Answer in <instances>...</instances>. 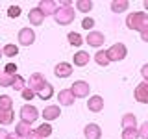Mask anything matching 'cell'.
Listing matches in <instances>:
<instances>
[{
	"label": "cell",
	"instance_id": "74e56055",
	"mask_svg": "<svg viewBox=\"0 0 148 139\" xmlns=\"http://www.w3.org/2000/svg\"><path fill=\"white\" fill-rule=\"evenodd\" d=\"M26 139H43V137H41L39 133L35 132V130H32V132H30V133H28V136H26Z\"/></svg>",
	"mask_w": 148,
	"mask_h": 139
},
{
	"label": "cell",
	"instance_id": "8fae6325",
	"mask_svg": "<svg viewBox=\"0 0 148 139\" xmlns=\"http://www.w3.org/2000/svg\"><path fill=\"white\" fill-rule=\"evenodd\" d=\"M87 108H89V111H92V113H98V111L104 109V98H102L100 95L89 96V100H87Z\"/></svg>",
	"mask_w": 148,
	"mask_h": 139
},
{
	"label": "cell",
	"instance_id": "8d00e7d4",
	"mask_svg": "<svg viewBox=\"0 0 148 139\" xmlns=\"http://www.w3.org/2000/svg\"><path fill=\"white\" fill-rule=\"evenodd\" d=\"M141 74H143V78H145V82H148V63H145L141 67Z\"/></svg>",
	"mask_w": 148,
	"mask_h": 139
},
{
	"label": "cell",
	"instance_id": "ffe728a7",
	"mask_svg": "<svg viewBox=\"0 0 148 139\" xmlns=\"http://www.w3.org/2000/svg\"><path fill=\"white\" fill-rule=\"evenodd\" d=\"M95 61L100 65V67H108L111 63L109 58H108V50H98V52L95 54Z\"/></svg>",
	"mask_w": 148,
	"mask_h": 139
},
{
	"label": "cell",
	"instance_id": "30bf717a",
	"mask_svg": "<svg viewBox=\"0 0 148 139\" xmlns=\"http://www.w3.org/2000/svg\"><path fill=\"white\" fill-rule=\"evenodd\" d=\"M104 41H106L104 34H102V32H95V30L89 32V34H87V37H85V43L89 45V46H96V48L104 45Z\"/></svg>",
	"mask_w": 148,
	"mask_h": 139
},
{
	"label": "cell",
	"instance_id": "f1b7e54d",
	"mask_svg": "<svg viewBox=\"0 0 148 139\" xmlns=\"http://www.w3.org/2000/svg\"><path fill=\"white\" fill-rule=\"evenodd\" d=\"M35 132L39 133V136L43 137V139H45V137L52 136V126H50V124H46V122H45V124H41L39 128H35Z\"/></svg>",
	"mask_w": 148,
	"mask_h": 139
},
{
	"label": "cell",
	"instance_id": "5b68a950",
	"mask_svg": "<svg viewBox=\"0 0 148 139\" xmlns=\"http://www.w3.org/2000/svg\"><path fill=\"white\" fill-rule=\"evenodd\" d=\"M71 91H72L74 98H85V96H89L91 85H89L87 82H83V80H78V82H74V83H72Z\"/></svg>",
	"mask_w": 148,
	"mask_h": 139
},
{
	"label": "cell",
	"instance_id": "f35d334b",
	"mask_svg": "<svg viewBox=\"0 0 148 139\" xmlns=\"http://www.w3.org/2000/svg\"><path fill=\"white\" fill-rule=\"evenodd\" d=\"M141 39L145 41V43H148V28H146L145 32H141Z\"/></svg>",
	"mask_w": 148,
	"mask_h": 139
},
{
	"label": "cell",
	"instance_id": "cb8c5ba5",
	"mask_svg": "<svg viewBox=\"0 0 148 139\" xmlns=\"http://www.w3.org/2000/svg\"><path fill=\"white\" fill-rule=\"evenodd\" d=\"M0 109L4 111H13V100L8 95H0Z\"/></svg>",
	"mask_w": 148,
	"mask_h": 139
},
{
	"label": "cell",
	"instance_id": "7c38bea8",
	"mask_svg": "<svg viewBox=\"0 0 148 139\" xmlns=\"http://www.w3.org/2000/svg\"><path fill=\"white\" fill-rule=\"evenodd\" d=\"M54 74L58 78H69L72 74V65L71 63H65V61H61V63H58L54 67Z\"/></svg>",
	"mask_w": 148,
	"mask_h": 139
},
{
	"label": "cell",
	"instance_id": "484cf974",
	"mask_svg": "<svg viewBox=\"0 0 148 139\" xmlns=\"http://www.w3.org/2000/svg\"><path fill=\"white\" fill-rule=\"evenodd\" d=\"M2 54L6 56V58H15V56L18 54V46L9 43V45H6V46L2 48Z\"/></svg>",
	"mask_w": 148,
	"mask_h": 139
},
{
	"label": "cell",
	"instance_id": "d6a6232c",
	"mask_svg": "<svg viewBox=\"0 0 148 139\" xmlns=\"http://www.w3.org/2000/svg\"><path fill=\"white\" fill-rule=\"evenodd\" d=\"M21 95H22V98H24V100H32V98H34V96H35V93H34V91L30 89V87L26 85L24 89L21 91Z\"/></svg>",
	"mask_w": 148,
	"mask_h": 139
},
{
	"label": "cell",
	"instance_id": "d590c367",
	"mask_svg": "<svg viewBox=\"0 0 148 139\" xmlns=\"http://www.w3.org/2000/svg\"><path fill=\"white\" fill-rule=\"evenodd\" d=\"M15 71H17V65L15 63H8L6 67H4V72L11 74V76H15Z\"/></svg>",
	"mask_w": 148,
	"mask_h": 139
},
{
	"label": "cell",
	"instance_id": "9a60e30c",
	"mask_svg": "<svg viewBox=\"0 0 148 139\" xmlns=\"http://www.w3.org/2000/svg\"><path fill=\"white\" fill-rule=\"evenodd\" d=\"M58 100H59V106H72L74 104V95L71 89H61L58 95Z\"/></svg>",
	"mask_w": 148,
	"mask_h": 139
},
{
	"label": "cell",
	"instance_id": "e0dca14e",
	"mask_svg": "<svg viewBox=\"0 0 148 139\" xmlns=\"http://www.w3.org/2000/svg\"><path fill=\"white\" fill-rule=\"evenodd\" d=\"M120 124H122L124 130H132V128H137V119L133 113H126L122 117V120H120Z\"/></svg>",
	"mask_w": 148,
	"mask_h": 139
},
{
	"label": "cell",
	"instance_id": "d4e9b609",
	"mask_svg": "<svg viewBox=\"0 0 148 139\" xmlns=\"http://www.w3.org/2000/svg\"><path fill=\"white\" fill-rule=\"evenodd\" d=\"M67 39L72 46H82V43H85V39H82V35L76 34V32H71V34L67 35Z\"/></svg>",
	"mask_w": 148,
	"mask_h": 139
},
{
	"label": "cell",
	"instance_id": "4fadbf2b",
	"mask_svg": "<svg viewBox=\"0 0 148 139\" xmlns=\"http://www.w3.org/2000/svg\"><path fill=\"white\" fill-rule=\"evenodd\" d=\"M83 136H85V139H100L102 137V130H100L98 124L91 122V124H87V126L83 128Z\"/></svg>",
	"mask_w": 148,
	"mask_h": 139
},
{
	"label": "cell",
	"instance_id": "5bb4252c",
	"mask_svg": "<svg viewBox=\"0 0 148 139\" xmlns=\"http://www.w3.org/2000/svg\"><path fill=\"white\" fill-rule=\"evenodd\" d=\"M28 21H30V24H34V26H41L43 21H45V15L41 13L39 8H34V9H30V13H28Z\"/></svg>",
	"mask_w": 148,
	"mask_h": 139
},
{
	"label": "cell",
	"instance_id": "f546056e",
	"mask_svg": "<svg viewBox=\"0 0 148 139\" xmlns=\"http://www.w3.org/2000/svg\"><path fill=\"white\" fill-rule=\"evenodd\" d=\"M13 78L15 76H11V74H8V72H0V85L2 87H11L13 85Z\"/></svg>",
	"mask_w": 148,
	"mask_h": 139
},
{
	"label": "cell",
	"instance_id": "60d3db41",
	"mask_svg": "<svg viewBox=\"0 0 148 139\" xmlns=\"http://www.w3.org/2000/svg\"><path fill=\"white\" fill-rule=\"evenodd\" d=\"M8 139H22V137H18L17 133H9V136H8Z\"/></svg>",
	"mask_w": 148,
	"mask_h": 139
},
{
	"label": "cell",
	"instance_id": "7bdbcfd3",
	"mask_svg": "<svg viewBox=\"0 0 148 139\" xmlns=\"http://www.w3.org/2000/svg\"><path fill=\"white\" fill-rule=\"evenodd\" d=\"M0 58H4V54H2V48H0Z\"/></svg>",
	"mask_w": 148,
	"mask_h": 139
},
{
	"label": "cell",
	"instance_id": "ac0fdd59",
	"mask_svg": "<svg viewBox=\"0 0 148 139\" xmlns=\"http://www.w3.org/2000/svg\"><path fill=\"white\" fill-rule=\"evenodd\" d=\"M130 8V2L128 0H113L111 2V11L113 13H122Z\"/></svg>",
	"mask_w": 148,
	"mask_h": 139
},
{
	"label": "cell",
	"instance_id": "7a4b0ae2",
	"mask_svg": "<svg viewBox=\"0 0 148 139\" xmlns=\"http://www.w3.org/2000/svg\"><path fill=\"white\" fill-rule=\"evenodd\" d=\"M74 17H76V11L71 6H59V9L54 13V21L61 26H67L71 22H74Z\"/></svg>",
	"mask_w": 148,
	"mask_h": 139
},
{
	"label": "cell",
	"instance_id": "6da1fadb",
	"mask_svg": "<svg viewBox=\"0 0 148 139\" xmlns=\"http://www.w3.org/2000/svg\"><path fill=\"white\" fill-rule=\"evenodd\" d=\"M126 26L130 30H137V32H145L148 28V13L145 11H133L126 17Z\"/></svg>",
	"mask_w": 148,
	"mask_h": 139
},
{
	"label": "cell",
	"instance_id": "44dd1931",
	"mask_svg": "<svg viewBox=\"0 0 148 139\" xmlns=\"http://www.w3.org/2000/svg\"><path fill=\"white\" fill-rule=\"evenodd\" d=\"M30 132H32V128H30V124H28V122H22V120H21V122L15 124V133H17L18 137H26Z\"/></svg>",
	"mask_w": 148,
	"mask_h": 139
},
{
	"label": "cell",
	"instance_id": "4dcf8cb0",
	"mask_svg": "<svg viewBox=\"0 0 148 139\" xmlns=\"http://www.w3.org/2000/svg\"><path fill=\"white\" fill-rule=\"evenodd\" d=\"M122 139H139V130L137 128L122 130Z\"/></svg>",
	"mask_w": 148,
	"mask_h": 139
},
{
	"label": "cell",
	"instance_id": "d6986e66",
	"mask_svg": "<svg viewBox=\"0 0 148 139\" xmlns=\"http://www.w3.org/2000/svg\"><path fill=\"white\" fill-rule=\"evenodd\" d=\"M87 63H89V54L87 52L80 50V52L74 54V65H76V67H85Z\"/></svg>",
	"mask_w": 148,
	"mask_h": 139
},
{
	"label": "cell",
	"instance_id": "603a6c76",
	"mask_svg": "<svg viewBox=\"0 0 148 139\" xmlns=\"http://www.w3.org/2000/svg\"><path fill=\"white\" fill-rule=\"evenodd\" d=\"M13 111H4V109H0V124L2 126H8V124H11L13 120H15V117H13Z\"/></svg>",
	"mask_w": 148,
	"mask_h": 139
},
{
	"label": "cell",
	"instance_id": "3957f363",
	"mask_svg": "<svg viewBox=\"0 0 148 139\" xmlns=\"http://www.w3.org/2000/svg\"><path fill=\"white\" fill-rule=\"evenodd\" d=\"M18 115H21V120L22 122H28V124H34L37 119H39V109L35 108V106L32 104H24L18 111Z\"/></svg>",
	"mask_w": 148,
	"mask_h": 139
},
{
	"label": "cell",
	"instance_id": "277c9868",
	"mask_svg": "<svg viewBox=\"0 0 148 139\" xmlns=\"http://www.w3.org/2000/svg\"><path fill=\"white\" fill-rule=\"evenodd\" d=\"M126 54H128L126 45H122V43H115L113 46H109V48H108L109 61H122V59L126 58Z\"/></svg>",
	"mask_w": 148,
	"mask_h": 139
},
{
	"label": "cell",
	"instance_id": "7402d4cb",
	"mask_svg": "<svg viewBox=\"0 0 148 139\" xmlns=\"http://www.w3.org/2000/svg\"><path fill=\"white\" fill-rule=\"evenodd\" d=\"M52 95H54V87L50 85L48 82L45 83V87H43V89L37 93V96H39L41 100H48V98H52Z\"/></svg>",
	"mask_w": 148,
	"mask_h": 139
},
{
	"label": "cell",
	"instance_id": "4316f807",
	"mask_svg": "<svg viewBox=\"0 0 148 139\" xmlns=\"http://www.w3.org/2000/svg\"><path fill=\"white\" fill-rule=\"evenodd\" d=\"M11 87H13L15 91H22V89L26 87V80L21 76V74H15V78H13V85H11Z\"/></svg>",
	"mask_w": 148,
	"mask_h": 139
},
{
	"label": "cell",
	"instance_id": "9c48e42d",
	"mask_svg": "<svg viewBox=\"0 0 148 139\" xmlns=\"http://www.w3.org/2000/svg\"><path fill=\"white\" fill-rule=\"evenodd\" d=\"M133 96H135L137 102L141 104H148V82H141L133 91Z\"/></svg>",
	"mask_w": 148,
	"mask_h": 139
},
{
	"label": "cell",
	"instance_id": "83f0119b",
	"mask_svg": "<svg viewBox=\"0 0 148 139\" xmlns=\"http://www.w3.org/2000/svg\"><path fill=\"white\" fill-rule=\"evenodd\" d=\"M76 9H78V11L87 13V11L92 9V2H91V0H78V2H76Z\"/></svg>",
	"mask_w": 148,
	"mask_h": 139
},
{
	"label": "cell",
	"instance_id": "b9f144b4",
	"mask_svg": "<svg viewBox=\"0 0 148 139\" xmlns=\"http://www.w3.org/2000/svg\"><path fill=\"white\" fill-rule=\"evenodd\" d=\"M145 9H148V0H146V2H145Z\"/></svg>",
	"mask_w": 148,
	"mask_h": 139
},
{
	"label": "cell",
	"instance_id": "8992f818",
	"mask_svg": "<svg viewBox=\"0 0 148 139\" xmlns=\"http://www.w3.org/2000/svg\"><path fill=\"white\" fill-rule=\"evenodd\" d=\"M45 83H46V80H45L43 74H41V72H34L30 76V80H28V87H30V89L37 95V93L45 87Z\"/></svg>",
	"mask_w": 148,
	"mask_h": 139
},
{
	"label": "cell",
	"instance_id": "1f68e13d",
	"mask_svg": "<svg viewBox=\"0 0 148 139\" xmlns=\"http://www.w3.org/2000/svg\"><path fill=\"white\" fill-rule=\"evenodd\" d=\"M137 130H139V137L141 139H148V120H145L141 124V128H137Z\"/></svg>",
	"mask_w": 148,
	"mask_h": 139
},
{
	"label": "cell",
	"instance_id": "ba28073f",
	"mask_svg": "<svg viewBox=\"0 0 148 139\" xmlns=\"http://www.w3.org/2000/svg\"><path fill=\"white\" fill-rule=\"evenodd\" d=\"M37 8L41 9V13H43L45 17H48V15H54V13L59 9V4L56 2V0H41Z\"/></svg>",
	"mask_w": 148,
	"mask_h": 139
},
{
	"label": "cell",
	"instance_id": "e575fe53",
	"mask_svg": "<svg viewBox=\"0 0 148 139\" xmlns=\"http://www.w3.org/2000/svg\"><path fill=\"white\" fill-rule=\"evenodd\" d=\"M8 15L9 17H18V15H21V8H18V6H9V9H8Z\"/></svg>",
	"mask_w": 148,
	"mask_h": 139
},
{
	"label": "cell",
	"instance_id": "836d02e7",
	"mask_svg": "<svg viewBox=\"0 0 148 139\" xmlns=\"http://www.w3.org/2000/svg\"><path fill=\"white\" fill-rule=\"evenodd\" d=\"M92 26H95V19L85 17V19L82 21V28H85V30H92Z\"/></svg>",
	"mask_w": 148,
	"mask_h": 139
},
{
	"label": "cell",
	"instance_id": "ab89813d",
	"mask_svg": "<svg viewBox=\"0 0 148 139\" xmlns=\"http://www.w3.org/2000/svg\"><path fill=\"white\" fill-rule=\"evenodd\" d=\"M8 130H4V128H0V139H8Z\"/></svg>",
	"mask_w": 148,
	"mask_h": 139
},
{
	"label": "cell",
	"instance_id": "2e32d148",
	"mask_svg": "<svg viewBox=\"0 0 148 139\" xmlns=\"http://www.w3.org/2000/svg\"><path fill=\"white\" fill-rule=\"evenodd\" d=\"M59 115H61V109H59V106H46L43 109V117L45 120H56L59 119Z\"/></svg>",
	"mask_w": 148,
	"mask_h": 139
},
{
	"label": "cell",
	"instance_id": "52a82bcc",
	"mask_svg": "<svg viewBox=\"0 0 148 139\" xmlns=\"http://www.w3.org/2000/svg\"><path fill=\"white\" fill-rule=\"evenodd\" d=\"M18 43H21L22 46H30L35 43V32L32 30V28H22L21 32H18Z\"/></svg>",
	"mask_w": 148,
	"mask_h": 139
}]
</instances>
